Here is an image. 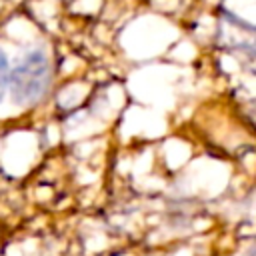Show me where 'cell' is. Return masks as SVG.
Returning a JSON list of instances; mask_svg holds the SVG:
<instances>
[{
	"label": "cell",
	"mask_w": 256,
	"mask_h": 256,
	"mask_svg": "<svg viewBox=\"0 0 256 256\" xmlns=\"http://www.w3.org/2000/svg\"><path fill=\"white\" fill-rule=\"evenodd\" d=\"M50 84V60L44 50H30L12 72H8V86L14 102H38Z\"/></svg>",
	"instance_id": "1"
},
{
	"label": "cell",
	"mask_w": 256,
	"mask_h": 256,
	"mask_svg": "<svg viewBox=\"0 0 256 256\" xmlns=\"http://www.w3.org/2000/svg\"><path fill=\"white\" fill-rule=\"evenodd\" d=\"M8 72H10V68H8V58H6V54L0 50V100L4 98V92H6V88H8Z\"/></svg>",
	"instance_id": "2"
}]
</instances>
